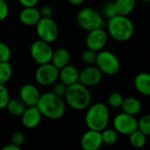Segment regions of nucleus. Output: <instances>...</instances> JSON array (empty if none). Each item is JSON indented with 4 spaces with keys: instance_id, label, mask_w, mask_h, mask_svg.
Listing matches in <instances>:
<instances>
[{
    "instance_id": "1",
    "label": "nucleus",
    "mask_w": 150,
    "mask_h": 150,
    "mask_svg": "<svg viewBox=\"0 0 150 150\" xmlns=\"http://www.w3.org/2000/svg\"><path fill=\"white\" fill-rule=\"evenodd\" d=\"M36 106L42 116L50 120L61 119L66 112V105L62 98L56 96L53 92L40 94Z\"/></svg>"
},
{
    "instance_id": "2",
    "label": "nucleus",
    "mask_w": 150,
    "mask_h": 150,
    "mask_svg": "<svg viewBox=\"0 0 150 150\" xmlns=\"http://www.w3.org/2000/svg\"><path fill=\"white\" fill-rule=\"evenodd\" d=\"M63 98L68 105L76 111L87 109L91 102V95L88 87L79 82L69 85Z\"/></svg>"
},
{
    "instance_id": "3",
    "label": "nucleus",
    "mask_w": 150,
    "mask_h": 150,
    "mask_svg": "<svg viewBox=\"0 0 150 150\" xmlns=\"http://www.w3.org/2000/svg\"><path fill=\"white\" fill-rule=\"evenodd\" d=\"M108 34L115 40L124 42L129 40L134 33V26L127 16L115 15L108 19Z\"/></svg>"
},
{
    "instance_id": "4",
    "label": "nucleus",
    "mask_w": 150,
    "mask_h": 150,
    "mask_svg": "<svg viewBox=\"0 0 150 150\" xmlns=\"http://www.w3.org/2000/svg\"><path fill=\"white\" fill-rule=\"evenodd\" d=\"M110 120V111L104 103H96L88 107L84 121L89 129L101 132L107 127Z\"/></svg>"
},
{
    "instance_id": "5",
    "label": "nucleus",
    "mask_w": 150,
    "mask_h": 150,
    "mask_svg": "<svg viewBox=\"0 0 150 150\" xmlns=\"http://www.w3.org/2000/svg\"><path fill=\"white\" fill-rule=\"evenodd\" d=\"M76 21L78 25L87 32L103 28L105 25L102 14L92 7H85L80 10L76 16Z\"/></svg>"
},
{
    "instance_id": "6",
    "label": "nucleus",
    "mask_w": 150,
    "mask_h": 150,
    "mask_svg": "<svg viewBox=\"0 0 150 150\" xmlns=\"http://www.w3.org/2000/svg\"><path fill=\"white\" fill-rule=\"evenodd\" d=\"M95 64L103 74L108 76H114L118 74L121 67L117 55L111 51L103 49L98 52Z\"/></svg>"
},
{
    "instance_id": "7",
    "label": "nucleus",
    "mask_w": 150,
    "mask_h": 150,
    "mask_svg": "<svg viewBox=\"0 0 150 150\" xmlns=\"http://www.w3.org/2000/svg\"><path fill=\"white\" fill-rule=\"evenodd\" d=\"M35 26L40 40L50 44L57 40L59 36V28L56 22L52 18H40Z\"/></svg>"
},
{
    "instance_id": "8",
    "label": "nucleus",
    "mask_w": 150,
    "mask_h": 150,
    "mask_svg": "<svg viewBox=\"0 0 150 150\" xmlns=\"http://www.w3.org/2000/svg\"><path fill=\"white\" fill-rule=\"evenodd\" d=\"M53 51L54 50L50 43H47L40 39L33 41L30 47L31 57L39 65L50 62Z\"/></svg>"
},
{
    "instance_id": "9",
    "label": "nucleus",
    "mask_w": 150,
    "mask_h": 150,
    "mask_svg": "<svg viewBox=\"0 0 150 150\" xmlns=\"http://www.w3.org/2000/svg\"><path fill=\"white\" fill-rule=\"evenodd\" d=\"M35 81L41 86H49L58 81L59 69L51 62L39 65L34 75Z\"/></svg>"
},
{
    "instance_id": "10",
    "label": "nucleus",
    "mask_w": 150,
    "mask_h": 150,
    "mask_svg": "<svg viewBox=\"0 0 150 150\" xmlns=\"http://www.w3.org/2000/svg\"><path fill=\"white\" fill-rule=\"evenodd\" d=\"M113 127L118 134L129 135L137 130V119L134 115H130L122 112L114 118Z\"/></svg>"
},
{
    "instance_id": "11",
    "label": "nucleus",
    "mask_w": 150,
    "mask_h": 150,
    "mask_svg": "<svg viewBox=\"0 0 150 150\" xmlns=\"http://www.w3.org/2000/svg\"><path fill=\"white\" fill-rule=\"evenodd\" d=\"M108 40V33L103 28H97L88 32L85 44L87 48L99 52L105 47Z\"/></svg>"
},
{
    "instance_id": "12",
    "label": "nucleus",
    "mask_w": 150,
    "mask_h": 150,
    "mask_svg": "<svg viewBox=\"0 0 150 150\" xmlns=\"http://www.w3.org/2000/svg\"><path fill=\"white\" fill-rule=\"evenodd\" d=\"M103 77V73L97 66H87L81 72H79L78 82L86 87H92L98 85Z\"/></svg>"
},
{
    "instance_id": "13",
    "label": "nucleus",
    "mask_w": 150,
    "mask_h": 150,
    "mask_svg": "<svg viewBox=\"0 0 150 150\" xmlns=\"http://www.w3.org/2000/svg\"><path fill=\"white\" fill-rule=\"evenodd\" d=\"M40 97L39 89L31 83L24 84L19 91V99L26 106H34L37 105Z\"/></svg>"
},
{
    "instance_id": "14",
    "label": "nucleus",
    "mask_w": 150,
    "mask_h": 150,
    "mask_svg": "<svg viewBox=\"0 0 150 150\" xmlns=\"http://www.w3.org/2000/svg\"><path fill=\"white\" fill-rule=\"evenodd\" d=\"M103 145L101 132L89 129L81 139V146L84 150H98Z\"/></svg>"
},
{
    "instance_id": "15",
    "label": "nucleus",
    "mask_w": 150,
    "mask_h": 150,
    "mask_svg": "<svg viewBox=\"0 0 150 150\" xmlns=\"http://www.w3.org/2000/svg\"><path fill=\"white\" fill-rule=\"evenodd\" d=\"M22 125L28 129H33L38 127L40 123L42 115L36 105L27 106L20 116Z\"/></svg>"
},
{
    "instance_id": "16",
    "label": "nucleus",
    "mask_w": 150,
    "mask_h": 150,
    "mask_svg": "<svg viewBox=\"0 0 150 150\" xmlns=\"http://www.w3.org/2000/svg\"><path fill=\"white\" fill-rule=\"evenodd\" d=\"M40 11L35 7H24L19 12L20 22L26 26H35L40 19Z\"/></svg>"
},
{
    "instance_id": "17",
    "label": "nucleus",
    "mask_w": 150,
    "mask_h": 150,
    "mask_svg": "<svg viewBox=\"0 0 150 150\" xmlns=\"http://www.w3.org/2000/svg\"><path fill=\"white\" fill-rule=\"evenodd\" d=\"M78 78H79V71L74 65L69 63L68 65L59 69L58 80H60V82L63 83L67 86L77 83Z\"/></svg>"
},
{
    "instance_id": "18",
    "label": "nucleus",
    "mask_w": 150,
    "mask_h": 150,
    "mask_svg": "<svg viewBox=\"0 0 150 150\" xmlns=\"http://www.w3.org/2000/svg\"><path fill=\"white\" fill-rule=\"evenodd\" d=\"M134 85L135 90L145 97L150 96V75L147 72H142L138 74L134 80Z\"/></svg>"
},
{
    "instance_id": "19",
    "label": "nucleus",
    "mask_w": 150,
    "mask_h": 150,
    "mask_svg": "<svg viewBox=\"0 0 150 150\" xmlns=\"http://www.w3.org/2000/svg\"><path fill=\"white\" fill-rule=\"evenodd\" d=\"M70 62V54L69 52L63 47L57 48L56 50L53 51L51 63L55 66L58 69L63 68L64 66L68 65Z\"/></svg>"
},
{
    "instance_id": "20",
    "label": "nucleus",
    "mask_w": 150,
    "mask_h": 150,
    "mask_svg": "<svg viewBox=\"0 0 150 150\" xmlns=\"http://www.w3.org/2000/svg\"><path fill=\"white\" fill-rule=\"evenodd\" d=\"M120 108L123 112L136 116L142 111V103L137 98L128 97L123 99Z\"/></svg>"
},
{
    "instance_id": "21",
    "label": "nucleus",
    "mask_w": 150,
    "mask_h": 150,
    "mask_svg": "<svg viewBox=\"0 0 150 150\" xmlns=\"http://www.w3.org/2000/svg\"><path fill=\"white\" fill-rule=\"evenodd\" d=\"M114 6L119 15L128 16L134 10L136 5L135 0H115Z\"/></svg>"
},
{
    "instance_id": "22",
    "label": "nucleus",
    "mask_w": 150,
    "mask_h": 150,
    "mask_svg": "<svg viewBox=\"0 0 150 150\" xmlns=\"http://www.w3.org/2000/svg\"><path fill=\"white\" fill-rule=\"evenodd\" d=\"M26 107L27 106L18 98H10L6 105L5 109L11 115L14 117H20L25 112Z\"/></svg>"
},
{
    "instance_id": "23",
    "label": "nucleus",
    "mask_w": 150,
    "mask_h": 150,
    "mask_svg": "<svg viewBox=\"0 0 150 150\" xmlns=\"http://www.w3.org/2000/svg\"><path fill=\"white\" fill-rule=\"evenodd\" d=\"M119 134L117 131L113 128H105L104 130L101 131V137H102V142L103 144L106 146H112L115 145L118 142L119 139Z\"/></svg>"
},
{
    "instance_id": "24",
    "label": "nucleus",
    "mask_w": 150,
    "mask_h": 150,
    "mask_svg": "<svg viewBox=\"0 0 150 150\" xmlns=\"http://www.w3.org/2000/svg\"><path fill=\"white\" fill-rule=\"evenodd\" d=\"M128 136H129L130 144L135 149L143 148L147 143V135H145L139 130H135Z\"/></svg>"
},
{
    "instance_id": "25",
    "label": "nucleus",
    "mask_w": 150,
    "mask_h": 150,
    "mask_svg": "<svg viewBox=\"0 0 150 150\" xmlns=\"http://www.w3.org/2000/svg\"><path fill=\"white\" fill-rule=\"evenodd\" d=\"M12 68L10 62H0V84L7 83L12 76Z\"/></svg>"
},
{
    "instance_id": "26",
    "label": "nucleus",
    "mask_w": 150,
    "mask_h": 150,
    "mask_svg": "<svg viewBox=\"0 0 150 150\" xmlns=\"http://www.w3.org/2000/svg\"><path fill=\"white\" fill-rule=\"evenodd\" d=\"M137 130L149 136L150 134V115L146 114L139 120H137Z\"/></svg>"
},
{
    "instance_id": "27",
    "label": "nucleus",
    "mask_w": 150,
    "mask_h": 150,
    "mask_svg": "<svg viewBox=\"0 0 150 150\" xmlns=\"http://www.w3.org/2000/svg\"><path fill=\"white\" fill-rule=\"evenodd\" d=\"M123 96L120 92H112L108 97V105L112 108H120L123 102Z\"/></svg>"
},
{
    "instance_id": "28",
    "label": "nucleus",
    "mask_w": 150,
    "mask_h": 150,
    "mask_svg": "<svg viewBox=\"0 0 150 150\" xmlns=\"http://www.w3.org/2000/svg\"><path fill=\"white\" fill-rule=\"evenodd\" d=\"M103 18H105L107 19L114 17L115 15H117L116 12V9L114 6V3L113 2H106L103 7H102V12H101Z\"/></svg>"
},
{
    "instance_id": "29",
    "label": "nucleus",
    "mask_w": 150,
    "mask_h": 150,
    "mask_svg": "<svg viewBox=\"0 0 150 150\" xmlns=\"http://www.w3.org/2000/svg\"><path fill=\"white\" fill-rule=\"evenodd\" d=\"M97 54H98V52H95L91 49L87 48L82 54V60L84 63H86L88 65H93L96 62Z\"/></svg>"
},
{
    "instance_id": "30",
    "label": "nucleus",
    "mask_w": 150,
    "mask_h": 150,
    "mask_svg": "<svg viewBox=\"0 0 150 150\" xmlns=\"http://www.w3.org/2000/svg\"><path fill=\"white\" fill-rule=\"evenodd\" d=\"M10 99V94L5 84H0V110H4Z\"/></svg>"
},
{
    "instance_id": "31",
    "label": "nucleus",
    "mask_w": 150,
    "mask_h": 150,
    "mask_svg": "<svg viewBox=\"0 0 150 150\" xmlns=\"http://www.w3.org/2000/svg\"><path fill=\"white\" fill-rule=\"evenodd\" d=\"M11 57V50L10 47L4 42H0V62H10Z\"/></svg>"
},
{
    "instance_id": "32",
    "label": "nucleus",
    "mask_w": 150,
    "mask_h": 150,
    "mask_svg": "<svg viewBox=\"0 0 150 150\" xmlns=\"http://www.w3.org/2000/svg\"><path fill=\"white\" fill-rule=\"evenodd\" d=\"M53 85V90H52V92L54 94H55L56 96H59L61 98H63L65 93H66V91H67V85H65L62 82H55L54 83L52 84Z\"/></svg>"
},
{
    "instance_id": "33",
    "label": "nucleus",
    "mask_w": 150,
    "mask_h": 150,
    "mask_svg": "<svg viewBox=\"0 0 150 150\" xmlns=\"http://www.w3.org/2000/svg\"><path fill=\"white\" fill-rule=\"evenodd\" d=\"M25 134L23 133L15 132V133L12 134V135L11 137V143L21 148V146L25 142Z\"/></svg>"
},
{
    "instance_id": "34",
    "label": "nucleus",
    "mask_w": 150,
    "mask_h": 150,
    "mask_svg": "<svg viewBox=\"0 0 150 150\" xmlns=\"http://www.w3.org/2000/svg\"><path fill=\"white\" fill-rule=\"evenodd\" d=\"M9 5L6 0H0V21L4 20L9 15Z\"/></svg>"
},
{
    "instance_id": "35",
    "label": "nucleus",
    "mask_w": 150,
    "mask_h": 150,
    "mask_svg": "<svg viewBox=\"0 0 150 150\" xmlns=\"http://www.w3.org/2000/svg\"><path fill=\"white\" fill-rule=\"evenodd\" d=\"M39 11H40V17L41 18H52L53 13H54L52 7L49 6V5H44Z\"/></svg>"
},
{
    "instance_id": "36",
    "label": "nucleus",
    "mask_w": 150,
    "mask_h": 150,
    "mask_svg": "<svg viewBox=\"0 0 150 150\" xmlns=\"http://www.w3.org/2000/svg\"><path fill=\"white\" fill-rule=\"evenodd\" d=\"M40 0H18L23 7H33L38 4Z\"/></svg>"
},
{
    "instance_id": "37",
    "label": "nucleus",
    "mask_w": 150,
    "mask_h": 150,
    "mask_svg": "<svg viewBox=\"0 0 150 150\" xmlns=\"http://www.w3.org/2000/svg\"><path fill=\"white\" fill-rule=\"evenodd\" d=\"M2 150H20V147L16 146L12 143H10V144L5 145L4 147H3Z\"/></svg>"
},
{
    "instance_id": "38",
    "label": "nucleus",
    "mask_w": 150,
    "mask_h": 150,
    "mask_svg": "<svg viewBox=\"0 0 150 150\" xmlns=\"http://www.w3.org/2000/svg\"><path fill=\"white\" fill-rule=\"evenodd\" d=\"M69 2L72 4V5H75V6H79V5H82L84 2V0H69Z\"/></svg>"
},
{
    "instance_id": "39",
    "label": "nucleus",
    "mask_w": 150,
    "mask_h": 150,
    "mask_svg": "<svg viewBox=\"0 0 150 150\" xmlns=\"http://www.w3.org/2000/svg\"><path fill=\"white\" fill-rule=\"evenodd\" d=\"M141 1H142V2H145V3H149L150 0H141Z\"/></svg>"
},
{
    "instance_id": "40",
    "label": "nucleus",
    "mask_w": 150,
    "mask_h": 150,
    "mask_svg": "<svg viewBox=\"0 0 150 150\" xmlns=\"http://www.w3.org/2000/svg\"><path fill=\"white\" fill-rule=\"evenodd\" d=\"M6 1H11V0H6Z\"/></svg>"
}]
</instances>
